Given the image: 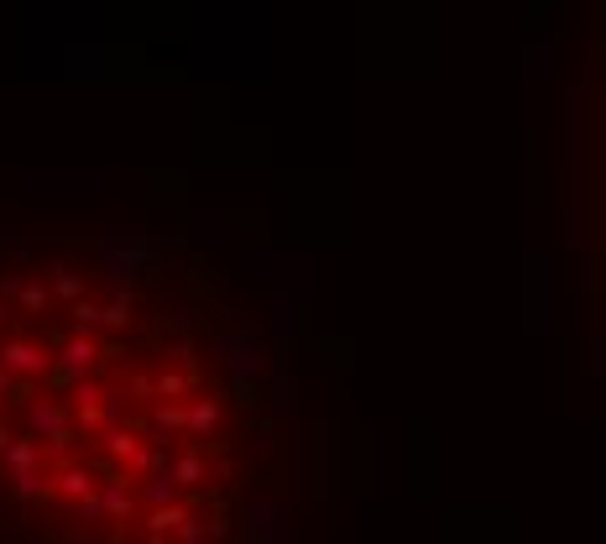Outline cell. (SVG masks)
I'll use <instances>...</instances> for the list:
<instances>
[{"instance_id":"6da1fadb","label":"cell","mask_w":606,"mask_h":544,"mask_svg":"<svg viewBox=\"0 0 606 544\" xmlns=\"http://www.w3.org/2000/svg\"><path fill=\"white\" fill-rule=\"evenodd\" d=\"M256 398L194 272L0 241V544H236Z\"/></svg>"}]
</instances>
